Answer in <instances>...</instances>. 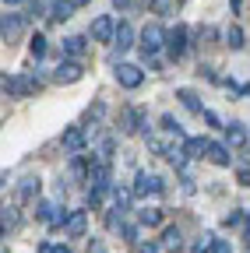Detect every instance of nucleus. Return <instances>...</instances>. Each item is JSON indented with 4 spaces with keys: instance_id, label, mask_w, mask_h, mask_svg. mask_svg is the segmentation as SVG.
Returning a JSON list of instances; mask_svg holds the SVG:
<instances>
[{
    "instance_id": "obj_1",
    "label": "nucleus",
    "mask_w": 250,
    "mask_h": 253,
    "mask_svg": "<svg viewBox=\"0 0 250 253\" xmlns=\"http://www.w3.org/2000/svg\"><path fill=\"white\" fill-rule=\"evenodd\" d=\"M116 134H120V137H141V141L151 137L155 126H151L148 109L138 106V102H123L120 113H116Z\"/></svg>"
},
{
    "instance_id": "obj_2",
    "label": "nucleus",
    "mask_w": 250,
    "mask_h": 253,
    "mask_svg": "<svg viewBox=\"0 0 250 253\" xmlns=\"http://www.w3.org/2000/svg\"><path fill=\"white\" fill-rule=\"evenodd\" d=\"M166 36H169V28H162L159 18L148 21L138 32V56H141V63L151 60V56H166Z\"/></svg>"
},
{
    "instance_id": "obj_3",
    "label": "nucleus",
    "mask_w": 250,
    "mask_h": 253,
    "mask_svg": "<svg viewBox=\"0 0 250 253\" xmlns=\"http://www.w3.org/2000/svg\"><path fill=\"white\" fill-rule=\"evenodd\" d=\"M46 84L32 74V71H11V74H4V99H32L36 91H43Z\"/></svg>"
},
{
    "instance_id": "obj_4",
    "label": "nucleus",
    "mask_w": 250,
    "mask_h": 253,
    "mask_svg": "<svg viewBox=\"0 0 250 253\" xmlns=\"http://www.w3.org/2000/svg\"><path fill=\"white\" fill-rule=\"evenodd\" d=\"M191 49H194V32L183 21H176L169 28V36H166V60L169 63H183L187 56H191Z\"/></svg>"
},
{
    "instance_id": "obj_5",
    "label": "nucleus",
    "mask_w": 250,
    "mask_h": 253,
    "mask_svg": "<svg viewBox=\"0 0 250 253\" xmlns=\"http://www.w3.org/2000/svg\"><path fill=\"white\" fill-rule=\"evenodd\" d=\"M113 81L123 91H138L148 81V67L145 63H134V60H120V63H113Z\"/></svg>"
},
{
    "instance_id": "obj_6",
    "label": "nucleus",
    "mask_w": 250,
    "mask_h": 253,
    "mask_svg": "<svg viewBox=\"0 0 250 253\" xmlns=\"http://www.w3.org/2000/svg\"><path fill=\"white\" fill-rule=\"evenodd\" d=\"M138 32H141V28H134L131 18H120V25H116V39H113V46H109V63H120L131 49H138Z\"/></svg>"
},
{
    "instance_id": "obj_7",
    "label": "nucleus",
    "mask_w": 250,
    "mask_h": 253,
    "mask_svg": "<svg viewBox=\"0 0 250 253\" xmlns=\"http://www.w3.org/2000/svg\"><path fill=\"white\" fill-rule=\"evenodd\" d=\"M131 190H134V197H138V201H145V197H162V194H166V179H162L159 172L138 169V172H134Z\"/></svg>"
},
{
    "instance_id": "obj_8",
    "label": "nucleus",
    "mask_w": 250,
    "mask_h": 253,
    "mask_svg": "<svg viewBox=\"0 0 250 253\" xmlns=\"http://www.w3.org/2000/svg\"><path fill=\"white\" fill-rule=\"evenodd\" d=\"M116 25H120V18H116L113 11L96 14V18H92V25H88L92 42H99V46H113V39H116Z\"/></svg>"
},
{
    "instance_id": "obj_9",
    "label": "nucleus",
    "mask_w": 250,
    "mask_h": 253,
    "mask_svg": "<svg viewBox=\"0 0 250 253\" xmlns=\"http://www.w3.org/2000/svg\"><path fill=\"white\" fill-rule=\"evenodd\" d=\"M60 148H64L67 155H81V151L92 148V134L85 130L81 123H71V126H64V130H60Z\"/></svg>"
},
{
    "instance_id": "obj_10",
    "label": "nucleus",
    "mask_w": 250,
    "mask_h": 253,
    "mask_svg": "<svg viewBox=\"0 0 250 253\" xmlns=\"http://www.w3.org/2000/svg\"><path fill=\"white\" fill-rule=\"evenodd\" d=\"M56 49H60V60H81V63H85V56H88V49H92V36H88V32L64 36Z\"/></svg>"
},
{
    "instance_id": "obj_11",
    "label": "nucleus",
    "mask_w": 250,
    "mask_h": 253,
    "mask_svg": "<svg viewBox=\"0 0 250 253\" xmlns=\"http://www.w3.org/2000/svg\"><path fill=\"white\" fill-rule=\"evenodd\" d=\"M28 25H32V18H28L25 11H18V7L7 11V7H4V18H0V36H4V42H14Z\"/></svg>"
},
{
    "instance_id": "obj_12",
    "label": "nucleus",
    "mask_w": 250,
    "mask_h": 253,
    "mask_svg": "<svg viewBox=\"0 0 250 253\" xmlns=\"http://www.w3.org/2000/svg\"><path fill=\"white\" fill-rule=\"evenodd\" d=\"M78 81H85V63H81V60H56V67H53V84L71 88V84H78Z\"/></svg>"
},
{
    "instance_id": "obj_13",
    "label": "nucleus",
    "mask_w": 250,
    "mask_h": 253,
    "mask_svg": "<svg viewBox=\"0 0 250 253\" xmlns=\"http://www.w3.org/2000/svg\"><path fill=\"white\" fill-rule=\"evenodd\" d=\"M43 201V179L39 176H21L14 183V204H36Z\"/></svg>"
},
{
    "instance_id": "obj_14",
    "label": "nucleus",
    "mask_w": 250,
    "mask_h": 253,
    "mask_svg": "<svg viewBox=\"0 0 250 253\" xmlns=\"http://www.w3.org/2000/svg\"><path fill=\"white\" fill-rule=\"evenodd\" d=\"M208 162H211L215 169H233V162H236L233 144H226L222 137H211V144H208Z\"/></svg>"
},
{
    "instance_id": "obj_15",
    "label": "nucleus",
    "mask_w": 250,
    "mask_h": 253,
    "mask_svg": "<svg viewBox=\"0 0 250 253\" xmlns=\"http://www.w3.org/2000/svg\"><path fill=\"white\" fill-rule=\"evenodd\" d=\"M159 246H162L166 253H183V250H191V246H187V239H183V229L173 225V221H169L166 229H159Z\"/></svg>"
},
{
    "instance_id": "obj_16",
    "label": "nucleus",
    "mask_w": 250,
    "mask_h": 253,
    "mask_svg": "<svg viewBox=\"0 0 250 253\" xmlns=\"http://www.w3.org/2000/svg\"><path fill=\"white\" fill-rule=\"evenodd\" d=\"M180 144H183V155L191 158V162H208V144H211L208 134H191V137L180 141Z\"/></svg>"
},
{
    "instance_id": "obj_17",
    "label": "nucleus",
    "mask_w": 250,
    "mask_h": 253,
    "mask_svg": "<svg viewBox=\"0 0 250 253\" xmlns=\"http://www.w3.org/2000/svg\"><path fill=\"white\" fill-rule=\"evenodd\" d=\"M78 11V0H50V14H46V25H64L71 21Z\"/></svg>"
},
{
    "instance_id": "obj_18",
    "label": "nucleus",
    "mask_w": 250,
    "mask_h": 253,
    "mask_svg": "<svg viewBox=\"0 0 250 253\" xmlns=\"http://www.w3.org/2000/svg\"><path fill=\"white\" fill-rule=\"evenodd\" d=\"M222 141L233 144V148H247V144H250V126H247L243 120H229L226 130H222Z\"/></svg>"
},
{
    "instance_id": "obj_19",
    "label": "nucleus",
    "mask_w": 250,
    "mask_h": 253,
    "mask_svg": "<svg viewBox=\"0 0 250 253\" xmlns=\"http://www.w3.org/2000/svg\"><path fill=\"white\" fill-rule=\"evenodd\" d=\"M138 214V221H141V229H166L169 225V214H166V208H141V211H134Z\"/></svg>"
},
{
    "instance_id": "obj_20",
    "label": "nucleus",
    "mask_w": 250,
    "mask_h": 253,
    "mask_svg": "<svg viewBox=\"0 0 250 253\" xmlns=\"http://www.w3.org/2000/svg\"><path fill=\"white\" fill-rule=\"evenodd\" d=\"M85 232H88V208H74L71 218H67L64 236H67V239H85Z\"/></svg>"
},
{
    "instance_id": "obj_21",
    "label": "nucleus",
    "mask_w": 250,
    "mask_h": 253,
    "mask_svg": "<svg viewBox=\"0 0 250 253\" xmlns=\"http://www.w3.org/2000/svg\"><path fill=\"white\" fill-rule=\"evenodd\" d=\"M176 102L187 109V113H191V116H204V102H201V95L194 91V88H176Z\"/></svg>"
},
{
    "instance_id": "obj_22",
    "label": "nucleus",
    "mask_w": 250,
    "mask_h": 253,
    "mask_svg": "<svg viewBox=\"0 0 250 253\" xmlns=\"http://www.w3.org/2000/svg\"><path fill=\"white\" fill-rule=\"evenodd\" d=\"M85 186H113V162H96L88 169V183Z\"/></svg>"
},
{
    "instance_id": "obj_23",
    "label": "nucleus",
    "mask_w": 250,
    "mask_h": 253,
    "mask_svg": "<svg viewBox=\"0 0 250 253\" xmlns=\"http://www.w3.org/2000/svg\"><path fill=\"white\" fill-rule=\"evenodd\" d=\"M159 130H162L166 137H173V141H187V137H191V134L183 130V123H180L173 113H162V116H159Z\"/></svg>"
},
{
    "instance_id": "obj_24",
    "label": "nucleus",
    "mask_w": 250,
    "mask_h": 253,
    "mask_svg": "<svg viewBox=\"0 0 250 253\" xmlns=\"http://www.w3.org/2000/svg\"><path fill=\"white\" fill-rule=\"evenodd\" d=\"M18 225H21V211H18V204H4V211H0V236L7 239Z\"/></svg>"
},
{
    "instance_id": "obj_25",
    "label": "nucleus",
    "mask_w": 250,
    "mask_h": 253,
    "mask_svg": "<svg viewBox=\"0 0 250 253\" xmlns=\"http://www.w3.org/2000/svg\"><path fill=\"white\" fill-rule=\"evenodd\" d=\"M28 56H32L36 63H43L50 56V39H46V32H32L28 36Z\"/></svg>"
},
{
    "instance_id": "obj_26",
    "label": "nucleus",
    "mask_w": 250,
    "mask_h": 253,
    "mask_svg": "<svg viewBox=\"0 0 250 253\" xmlns=\"http://www.w3.org/2000/svg\"><path fill=\"white\" fill-rule=\"evenodd\" d=\"M222 42H226V49L243 53V49H247V32H243L240 25H229V28L222 32Z\"/></svg>"
},
{
    "instance_id": "obj_27",
    "label": "nucleus",
    "mask_w": 250,
    "mask_h": 253,
    "mask_svg": "<svg viewBox=\"0 0 250 253\" xmlns=\"http://www.w3.org/2000/svg\"><path fill=\"white\" fill-rule=\"evenodd\" d=\"M32 208H36V221H39V225H46V229H50V221H53V214H56L60 201H50V197H43V201H36Z\"/></svg>"
},
{
    "instance_id": "obj_28",
    "label": "nucleus",
    "mask_w": 250,
    "mask_h": 253,
    "mask_svg": "<svg viewBox=\"0 0 250 253\" xmlns=\"http://www.w3.org/2000/svg\"><path fill=\"white\" fill-rule=\"evenodd\" d=\"M180 4H183V0H148V11L155 18H176Z\"/></svg>"
},
{
    "instance_id": "obj_29",
    "label": "nucleus",
    "mask_w": 250,
    "mask_h": 253,
    "mask_svg": "<svg viewBox=\"0 0 250 253\" xmlns=\"http://www.w3.org/2000/svg\"><path fill=\"white\" fill-rule=\"evenodd\" d=\"M127 214H131V211H123V208L109 204V208H106V214H102V225H106L109 232H120V225L127 221Z\"/></svg>"
},
{
    "instance_id": "obj_30",
    "label": "nucleus",
    "mask_w": 250,
    "mask_h": 253,
    "mask_svg": "<svg viewBox=\"0 0 250 253\" xmlns=\"http://www.w3.org/2000/svg\"><path fill=\"white\" fill-rule=\"evenodd\" d=\"M116 236H120V243H127V246H138V243H141V239H138V236H141V221H123Z\"/></svg>"
},
{
    "instance_id": "obj_31",
    "label": "nucleus",
    "mask_w": 250,
    "mask_h": 253,
    "mask_svg": "<svg viewBox=\"0 0 250 253\" xmlns=\"http://www.w3.org/2000/svg\"><path fill=\"white\" fill-rule=\"evenodd\" d=\"M116 148H120V144H116V137H113V134H106V137L96 144V155H99V162H113V158H116Z\"/></svg>"
},
{
    "instance_id": "obj_32",
    "label": "nucleus",
    "mask_w": 250,
    "mask_h": 253,
    "mask_svg": "<svg viewBox=\"0 0 250 253\" xmlns=\"http://www.w3.org/2000/svg\"><path fill=\"white\" fill-rule=\"evenodd\" d=\"M198 78H204L208 84H218V88H222V74H218V67H215V63H198V71H194Z\"/></svg>"
},
{
    "instance_id": "obj_33",
    "label": "nucleus",
    "mask_w": 250,
    "mask_h": 253,
    "mask_svg": "<svg viewBox=\"0 0 250 253\" xmlns=\"http://www.w3.org/2000/svg\"><path fill=\"white\" fill-rule=\"evenodd\" d=\"M215 239H218L215 232H201L198 239H191V250H187V253H211V243Z\"/></svg>"
},
{
    "instance_id": "obj_34",
    "label": "nucleus",
    "mask_w": 250,
    "mask_h": 253,
    "mask_svg": "<svg viewBox=\"0 0 250 253\" xmlns=\"http://www.w3.org/2000/svg\"><path fill=\"white\" fill-rule=\"evenodd\" d=\"M25 14L32 18V21H36V18H46V14H50V0H28V4H25Z\"/></svg>"
},
{
    "instance_id": "obj_35",
    "label": "nucleus",
    "mask_w": 250,
    "mask_h": 253,
    "mask_svg": "<svg viewBox=\"0 0 250 253\" xmlns=\"http://www.w3.org/2000/svg\"><path fill=\"white\" fill-rule=\"evenodd\" d=\"M222 225H226V229H240V225H247V208H233V211L222 218Z\"/></svg>"
},
{
    "instance_id": "obj_36",
    "label": "nucleus",
    "mask_w": 250,
    "mask_h": 253,
    "mask_svg": "<svg viewBox=\"0 0 250 253\" xmlns=\"http://www.w3.org/2000/svg\"><path fill=\"white\" fill-rule=\"evenodd\" d=\"M67 218H71V208H67V204H60V208H56V214H53V221H50V232L67 229Z\"/></svg>"
},
{
    "instance_id": "obj_37",
    "label": "nucleus",
    "mask_w": 250,
    "mask_h": 253,
    "mask_svg": "<svg viewBox=\"0 0 250 253\" xmlns=\"http://www.w3.org/2000/svg\"><path fill=\"white\" fill-rule=\"evenodd\" d=\"M201 120H204V126H208V130H226V120L218 116L215 109H204V116H201Z\"/></svg>"
},
{
    "instance_id": "obj_38",
    "label": "nucleus",
    "mask_w": 250,
    "mask_h": 253,
    "mask_svg": "<svg viewBox=\"0 0 250 253\" xmlns=\"http://www.w3.org/2000/svg\"><path fill=\"white\" fill-rule=\"evenodd\" d=\"M134 250H138V253H166V250L159 246V239H145V243H138Z\"/></svg>"
},
{
    "instance_id": "obj_39",
    "label": "nucleus",
    "mask_w": 250,
    "mask_h": 253,
    "mask_svg": "<svg viewBox=\"0 0 250 253\" xmlns=\"http://www.w3.org/2000/svg\"><path fill=\"white\" fill-rule=\"evenodd\" d=\"M211 253H233V239H215L211 243Z\"/></svg>"
},
{
    "instance_id": "obj_40",
    "label": "nucleus",
    "mask_w": 250,
    "mask_h": 253,
    "mask_svg": "<svg viewBox=\"0 0 250 253\" xmlns=\"http://www.w3.org/2000/svg\"><path fill=\"white\" fill-rule=\"evenodd\" d=\"M236 179H240V186H247V190H250V169H247V166H240V169H236Z\"/></svg>"
},
{
    "instance_id": "obj_41",
    "label": "nucleus",
    "mask_w": 250,
    "mask_h": 253,
    "mask_svg": "<svg viewBox=\"0 0 250 253\" xmlns=\"http://www.w3.org/2000/svg\"><path fill=\"white\" fill-rule=\"evenodd\" d=\"M236 162H240V166H247V169H250V144H247V148H240V151H236Z\"/></svg>"
},
{
    "instance_id": "obj_42",
    "label": "nucleus",
    "mask_w": 250,
    "mask_h": 253,
    "mask_svg": "<svg viewBox=\"0 0 250 253\" xmlns=\"http://www.w3.org/2000/svg\"><path fill=\"white\" fill-rule=\"evenodd\" d=\"M88 253H106V246H102V239H88Z\"/></svg>"
},
{
    "instance_id": "obj_43",
    "label": "nucleus",
    "mask_w": 250,
    "mask_h": 253,
    "mask_svg": "<svg viewBox=\"0 0 250 253\" xmlns=\"http://www.w3.org/2000/svg\"><path fill=\"white\" fill-rule=\"evenodd\" d=\"M50 253H74V250H71L67 243H53V246H50Z\"/></svg>"
},
{
    "instance_id": "obj_44",
    "label": "nucleus",
    "mask_w": 250,
    "mask_h": 253,
    "mask_svg": "<svg viewBox=\"0 0 250 253\" xmlns=\"http://www.w3.org/2000/svg\"><path fill=\"white\" fill-rule=\"evenodd\" d=\"M21 4H28V0H4V7H7V11H14V7H21Z\"/></svg>"
},
{
    "instance_id": "obj_45",
    "label": "nucleus",
    "mask_w": 250,
    "mask_h": 253,
    "mask_svg": "<svg viewBox=\"0 0 250 253\" xmlns=\"http://www.w3.org/2000/svg\"><path fill=\"white\" fill-rule=\"evenodd\" d=\"M229 11H233V14H240V11H243V0H229Z\"/></svg>"
},
{
    "instance_id": "obj_46",
    "label": "nucleus",
    "mask_w": 250,
    "mask_h": 253,
    "mask_svg": "<svg viewBox=\"0 0 250 253\" xmlns=\"http://www.w3.org/2000/svg\"><path fill=\"white\" fill-rule=\"evenodd\" d=\"M88 4H92V0H78V7H88Z\"/></svg>"
},
{
    "instance_id": "obj_47",
    "label": "nucleus",
    "mask_w": 250,
    "mask_h": 253,
    "mask_svg": "<svg viewBox=\"0 0 250 253\" xmlns=\"http://www.w3.org/2000/svg\"><path fill=\"white\" fill-rule=\"evenodd\" d=\"M243 95H247V99H250V84H243Z\"/></svg>"
},
{
    "instance_id": "obj_48",
    "label": "nucleus",
    "mask_w": 250,
    "mask_h": 253,
    "mask_svg": "<svg viewBox=\"0 0 250 253\" xmlns=\"http://www.w3.org/2000/svg\"><path fill=\"white\" fill-rule=\"evenodd\" d=\"M0 253H11V250H7V246H4V250H0Z\"/></svg>"
}]
</instances>
